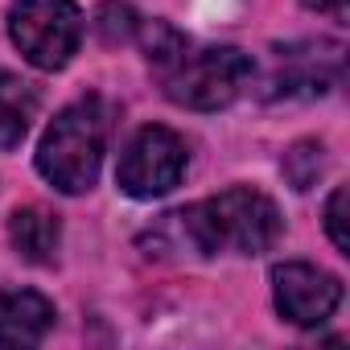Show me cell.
Returning a JSON list of instances; mask_svg holds the SVG:
<instances>
[{
	"instance_id": "6da1fadb",
	"label": "cell",
	"mask_w": 350,
	"mask_h": 350,
	"mask_svg": "<svg viewBox=\"0 0 350 350\" xmlns=\"http://www.w3.org/2000/svg\"><path fill=\"white\" fill-rule=\"evenodd\" d=\"M140 33H144V58L152 79L178 107L219 111L256 83L252 54L235 46H194L169 21H148Z\"/></svg>"
},
{
	"instance_id": "7a4b0ae2",
	"label": "cell",
	"mask_w": 350,
	"mask_h": 350,
	"mask_svg": "<svg viewBox=\"0 0 350 350\" xmlns=\"http://www.w3.org/2000/svg\"><path fill=\"white\" fill-rule=\"evenodd\" d=\"M280 231L284 219L264 190L231 186L215 198L165 215L152 231V247L194 252V256H219V252L260 256L280 239Z\"/></svg>"
},
{
	"instance_id": "3957f363",
	"label": "cell",
	"mask_w": 350,
	"mask_h": 350,
	"mask_svg": "<svg viewBox=\"0 0 350 350\" xmlns=\"http://www.w3.org/2000/svg\"><path fill=\"white\" fill-rule=\"evenodd\" d=\"M107 124L111 120L99 95L66 103L38 144V173L62 194H87L107 152Z\"/></svg>"
},
{
	"instance_id": "277c9868",
	"label": "cell",
	"mask_w": 350,
	"mask_h": 350,
	"mask_svg": "<svg viewBox=\"0 0 350 350\" xmlns=\"http://www.w3.org/2000/svg\"><path fill=\"white\" fill-rule=\"evenodd\" d=\"M9 38L38 70H62L83 42V13L75 0H17Z\"/></svg>"
},
{
	"instance_id": "5b68a950",
	"label": "cell",
	"mask_w": 350,
	"mask_h": 350,
	"mask_svg": "<svg viewBox=\"0 0 350 350\" xmlns=\"http://www.w3.org/2000/svg\"><path fill=\"white\" fill-rule=\"evenodd\" d=\"M186 165H190V152H186V140L173 132V128H161V124H144L128 148L120 152V165H116V186L128 194V198H161L169 194L186 178Z\"/></svg>"
},
{
	"instance_id": "8992f818",
	"label": "cell",
	"mask_w": 350,
	"mask_h": 350,
	"mask_svg": "<svg viewBox=\"0 0 350 350\" xmlns=\"http://www.w3.org/2000/svg\"><path fill=\"white\" fill-rule=\"evenodd\" d=\"M342 79V46L338 42H293L280 46L272 70L264 79V99H317Z\"/></svg>"
},
{
	"instance_id": "52a82bcc",
	"label": "cell",
	"mask_w": 350,
	"mask_h": 350,
	"mask_svg": "<svg viewBox=\"0 0 350 350\" xmlns=\"http://www.w3.org/2000/svg\"><path fill=\"white\" fill-rule=\"evenodd\" d=\"M272 301L284 321L313 329V325L329 321L334 309L342 305V280L305 260H284L272 268Z\"/></svg>"
},
{
	"instance_id": "ba28073f",
	"label": "cell",
	"mask_w": 350,
	"mask_h": 350,
	"mask_svg": "<svg viewBox=\"0 0 350 350\" xmlns=\"http://www.w3.org/2000/svg\"><path fill=\"white\" fill-rule=\"evenodd\" d=\"M54 329V301L33 288H0V346H38Z\"/></svg>"
},
{
	"instance_id": "9c48e42d",
	"label": "cell",
	"mask_w": 350,
	"mask_h": 350,
	"mask_svg": "<svg viewBox=\"0 0 350 350\" xmlns=\"http://www.w3.org/2000/svg\"><path fill=\"white\" fill-rule=\"evenodd\" d=\"M9 239L17 247L21 260L29 264H54L58 256V243H62V223L58 215L42 211V206H25L9 219Z\"/></svg>"
},
{
	"instance_id": "30bf717a",
	"label": "cell",
	"mask_w": 350,
	"mask_h": 350,
	"mask_svg": "<svg viewBox=\"0 0 350 350\" xmlns=\"http://www.w3.org/2000/svg\"><path fill=\"white\" fill-rule=\"evenodd\" d=\"M38 116V87L0 66V148H17Z\"/></svg>"
},
{
	"instance_id": "8fae6325",
	"label": "cell",
	"mask_w": 350,
	"mask_h": 350,
	"mask_svg": "<svg viewBox=\"0 0 350 350\" xmlns=\"http://www.w3.org/2000/svg\"><path fill=\"white\" fill-rule=\"evenodd\" d=\"M321 165H325V157H321V144L317 140H297L284 152V161H280V169H284V178L293 182V190H309L317 182Z\"/></svg>"
},
{
	"instance_id": "7c38bea8",
	"label": "cell",
	"mask_w": 350,
	"mask_h": 350,
	"mask_svg": "<svg viewBox=\"0 0 350 350\" xmlns=\"http://www.w3.org/2000/svg\"><path fill=\"white\" fill-rule=\"evenodd\" d=\"M346 198H350V190H346V186H334V194H329V202H325V231H329V239H334V247H338L342 256H350V231H346Z\"/></svg>"
},
{
	"instance_id": "4fadbf2b",
	"label": "cell",
	"mask_w": 350,
	"mask_h": 350,
	"mask_svg": "<svg viewBox=\"0 0 350 350\" xmlns=\"http://www.w3.org/2000/svg\"><path fill=\"white\" fill-rule=\"evenodd\" d=\"M99 33H103V42H128L132 33H136V17H132V9H124V5H103L99 9Z\"/></svg>"
},
{
	"instance_id": "5bb4252c",
	"label": "cell",
	"mask_w": 350,
	"mask_h": 350,
	"mask_svg": "<svg viewBox=\"0 0 350 350\" xmlns=\"http://www.w3.org/2000/svg\"><path fill=\"white\" fill-rule=\"evenodd\" d=\"M301 5L321 13V17H329V21H346V0H301Z\"/></svg>"
}]
</instances>
